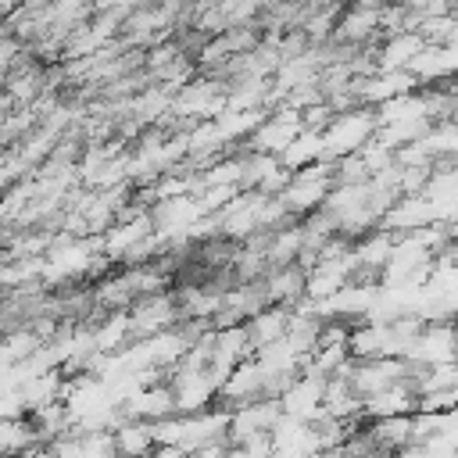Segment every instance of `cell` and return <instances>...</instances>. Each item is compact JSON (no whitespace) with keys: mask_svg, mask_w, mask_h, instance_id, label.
I'll list each match as a JSON object with an SVG mask.
<instances>
[{"mask_svg":"<svg viewBox=\"0 0 458 458\" xmlns=\"http://www.w3.org/2000/svg\"><path fill=\"white\" fill-rule=\"evenodd\" d=\"M372 132H376V111L369 104H358L351 111H336L329 118V125L322 129L326 157H344V154L358 150L365 140H372Z\"/></svg>","mask_w":458,"mask_h":458,"instance_id":"cell-1","label":"cell"},{"mask_svg":"<svg viewBox=\"0 0 458 458\" xmlns=\"http://www.w3.org/2000/svg\"><path fill=\"white\" fill-rule=\"evenodd\" d=\"M290 315H293V308H286V304H265L261 311L247 315L243 326H247V336H250L254 351H261V347L283 340L286 329H290Z\"/></svg>","mask_w":458,"mask_h":458,"instance_id":"cell-2","label":"cell"},{"mask_svg":"<svg viewBox=\"0 0 458 458\" xmlns=\"http://www.w3.org/2000/svg\"><path fill=\"white\" fill-rule=\"evenodd\" d=\"M422 47H426V39H422V32H415V29L383 36L379 47H376V68H408V61H411Z\"/></svg>","mask_w":458,"mask_h":458,"instance_id":"cell-3","label":"cell"},{"mask_svg":"<svg viewBox=\"0 0 458 458\" xmlns=\"http://www.w3.org/2000/svg\"><path fill=\"white\" fill-rule=\"evenodd\" d=\"M318 157H326V147H322V132H315V129H301V132L286 143V150L279 154V161H283L286 168H301V165H311V161H318Z\"/></svg>","mask_w":458,"mask_h":458,"instance_id":"cell-4","label":"cell"},{"mask_svg":"<svg viewBox=\"0 0 458 458\" xmlns=\"http://www.w3.org/2000/svg\"><path fill=\"white\" fill-rule=\"evenodd\" d=\"M444 4H447V7H458V0H444Z\"/></svg>","mask_w":458,"mask_h":458,"instance_id":"cell-5","label":"cell"}]
</instances>
